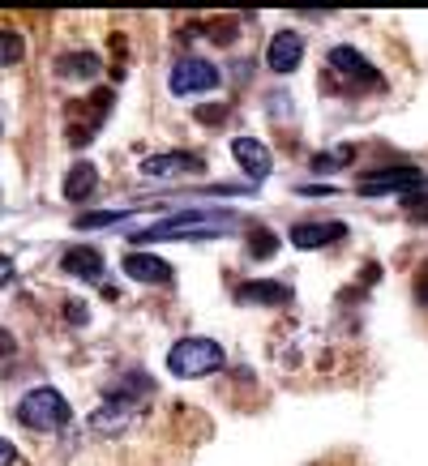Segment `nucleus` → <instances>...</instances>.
<instances>
[{
  "instance_id": "obj_1",
  "label": "nucleus",
  "mask_w": 428,
  "mask_h": 466,
  "mask_svg": "<svg viewBox=\"0 0 428 466\" xmlns=\"http://www.w3.org/2000/svg\"><path fill=\"white\" fill-rule=\"evenodd\" d=\"M236 218H231L228 210H185V214H171V218H163V223L146 227V231H138L133 240L138 244H158V240H210V236H219L223 227H231Z\"/></svg>"
},
{
  "instance_id": "obj_2",
  "label": "nucleus",
  "mask_w": 428,
  "mask_h": 466,
  "mask_svg": "<svg viewBox=\"0 0 428 466\" xmlns=\"http://www.w3.org/2000/svg\"><path fill=\"white\" fill-rule=\"evenodd\" d=\"M223 368V347L214 339H180L176 347L168 351V372L176 377H210Z\"/></svg>"
},
{
  "instance_id": "obj_3",
  "label": "nucleus",
  "mask_w": 428,
  "mask_h": 466,
  "mask_svg": "<svg viewBox=\"0 0 428 466\" xmlns=\"http://www.w3.org/2000/svg\"><path fill=\"white\" fill-rule=\"evenodd\" d=\"M69 402H65V394L60 390H30L22 402H17V420L26 428H35V432H56V428L69 424Z\"/></svg>"
},
{
  "instance_id": "obj_4",
  "label": "nucleus",
  "mask_w": 428,
  "mask_h": 466,
  "mask_svg": "<svg viewBox=\"0 0 428 466\" xmlns=\"http://www.w3.org/2000/svg\"><path fill=\"white\" fill-rule=\"evenodd\" d=\"M171 95H201V90H214L219 86V69L210 60H180L168 77Z\"/></svg>"
},
{
  "instance_id": "obj_5",
  "label": "nucleus",
  "mask_w": 428,
  "mask_h": 466,
  "mask_svg": "<svg viewBox=\"0 0 428 466\" xmlns=\"http://www.w3.org/2000/svg\"><path fill=\"white\" fill-rule=\"evenodd\" d=\"M330 69L352 86H382V73L372 69L356 47H334V52H330Z\"/></svg>"
},
{
  "instance_id": "obj_6",
  "label": "nucleus",
  "mask_w": 428,
  "mask_h": 466,
  "mask_svg": "<svg viewBox=\"0 0 428 466\" xmlns=\"http://www.w3.org/2000/svg\"><path fill=\"white\" fill-rule=\"evenodd\" d=\"M420 180V167H394V171H377V176H360V193L364 198H377V193H407V188H415Z\"/></svg>"
},
{
  "instance_id": "obj_7",
  "label": "nucleus",
  "mask_w": 428,
  "mask_h": 466,
  "mask_svg": "<svg viewBox=\"0 0 428 466\" xmlns=\"http://www.w3.org/2000/svg\"><path fill=\"white\" fill-rule=\"evenodd\" d=\"M300 56H304V39H300L296 30H279L270 39V47H266V65L274 73H291L300 65Z\"/></svg>"
},
{
  "instance_id": "obj_8",
  "label": "nucleus",
  "mask_w": 428,
  "mask_h": 466,
  "mask_svg": "<svg viewBox=\"0 0 428 466\" xmlns=\"http://www.w3.org/2000/svg\"><path fill=\"white\" fill-rule=\"evenodd\" d=\"M231 155H236V163H240L244 171H249V180H266L270 176V150L257 142V137H236L231 142Z\"/></svg>"
},
{
  "instance_id": "obj_9",
  "label": "nucleus",
  "mask_w": 428,
  "mask_h": 466,
  "mask_svg": "<svg viewBox=\"0 0 428 466\" xmlns=\"http://www.w3.org/2000/svg\"><path fill=\"white\" fill-rule=\"evenodd\" d=\"M125 274L138 279V283H171V266L163 257H150V253H125Z\"/></svg>"
},
{
  "instance_id": "obj_10",
  "label": "nucleus",
  "mask_w": 428,
  "mask_h": 466,
  "mask_svg": "<svg viewBox=\"0 0 428 466\" xmlns=\"http://www.w3.org/2000/svg\"><path fill=\"white\" fill-rule=\"evenodd\" d=\"M347 227L342 223H296L291 227V244L296 248H326V244L342 240Z\"/></svg>"
},
{
  "instance_id": "obj_11",
  "label": "nucleus",
  "mask_w": 428,
  "mask_h": 466,
  "mask_svg": "<svg viewBox=\"0 0 428 466\" xmlns=\"http://www.w3.org/2000/svg\"><path fill=\"white\" fill-rule=\"evenodd\" d=\"M65 269L77 274V279H86V283H99L103 279V253H95V248H69V253H65Z\"/></svg>"
},
{
  "instance_id": "obj_12",
  "label": "nucleus",
  "mask_w": 428,
  "mask_h": 466,
  "mask_svg": "<svg viewBox=\"0 0 428 466\" xmlns=\"http://www.w3.org/2000/svg\"><path fill=\"white\" fill-rule=\"evenodd\" d=\"M95 184H99V171L90 167V163H77V167H69V176H65V198L86 201L95 193Z\"/></svg>"
},
{
  "instance_id": "obj_13",
  "label": "nucleus",
  "mask_w": 428,
  "mask_h": 466,
  "mask_svg": "<svg viewBox=\"0 0 428 466\" xmlns=\"http://www.w3.org/2000/svg\"><path fill=\"white\" fill-rule=\"evenodd\" d=\"M236 299H240V304H287L291 291H287L283 283H244L240 291H236Z\"/></svg>"
},
{
  "instance_id": "obj_14",
  "label": "nucleus",
  "mask_w": 428,
  "mask_h": 466,
  "mask_svg": "<svg viewBox=\"0 0 428 466\" xmlns=\"http://www.w3.org/2000/svg\"><path fill=\"white\" fill-rule=\"evenodd\" d=\"M198 167H201L198 155H155L142 163L146 176H176V171H198Z\"/></svg>"
},
{
  "instance_id": "obj_15",
  "label": "nucleus",
  "mask_w": 428,
  "mask_h": 466,
  "mask_svg": "<svg viewBox=\"0 0 428 466\" xmlns=\"http://www.w3.org/2000/svg\"><path fill=\"white\" fill-rule=\"evenodd\" d=\"M99 73V56L95 52H77V56L60 60V77H95Z\"/></svg>"
},
{
  "instance_id": "obj_16",
  "label": "nucleus",
  "mask_w": 428,
  "mask_h": 466,
  "mask_svg": "<svg viewBox=\"0 0 428 466\" xmlns=\"http://www.w3.org/2000/svg\"><path fill=\"white\" fill-rule=\"evenodd\" d=\"M22 60V35L17 30H0V69H9Z\"/></svg>"
},
{
  "instance_id": "obj_17",
  "label": "nucleus",
  "mask_w": 428,
  "mask_h": 466,
  "mask_svg": "<svg viewBox=\"0 0 428 466\" xmlns=\"http://www.w3.org/2000/svg\"><path fill=\"white\" fill-rule=\"evenodd\" d=\"M120 218H125V210H99V214H82V218H77V227H82V231H90V227H107V223H120Z\"/></svg>"
},
{
  "instance_id": "obj_18",
  "label": "nucleus",
  "mask_w": 428,
  "mask_h": 466,
  "mask_svg": "<svg viewBox=\"0 0 428 466\" xmlns=\"http://www.w3.org/2000/svg\"><path fill=\"white\" fill-rule=\"evenodd\" d=\"M274 248H279V240H274L270 231H253V257H270Z\"/></svg>"
},
{
  "instance_id": "obj_19",
  "label": "nucleus",
  "mask_w": 428,
  "mask_h": 466,
  "mask_svg": "<svg viewBox=\"0 0 428 466\" xmlns=\"http://www.w3.org/2000/svg\"><path fill=\"white\" fill-rule=\"evenodd\" d=\"M14 458H17V453H14V445H9V441L0 437V466H14Z\"/></svg>"
},
{
  "instance_id": "obj_20",
  "label": "nucleus",
  "mask_w": 428,
  "mask_h": 466,
  "mask_svg": "<svg viewBox=\"0 0 428 466\" xmlns=\"http://www.w3.org/2000/svg\"><path fill=\"white\" fill-rule=\"evenodd\" d=\"M69 321H86V309H82V299H77V304H73V309H69Z\"/></svg>"
}]
</instances>
